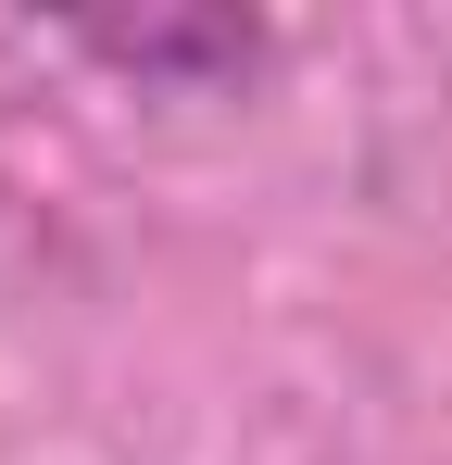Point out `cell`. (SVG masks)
<instances>
[{
    "label": "cell",
    "instance_id": "obj_1",
    "mask_svg": "<svg viewBox=\"0 0 452 465\" xmlns=\"http://www.w3.org/2000/svg\"><path fill=\"white\" fill-rule=\"evenodd\" d=\"M75 51H101L139 88H239L264 64V25L251 13H101V25H75Z\"/></svg>",
    "mask_w": 452,
    "mask_h": 465
}]
</instances>
